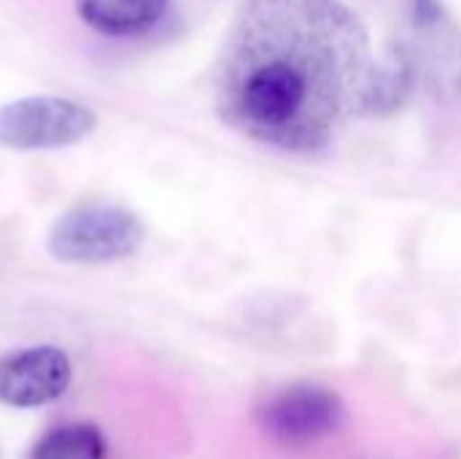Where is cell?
I'll list each match as a JSON object with an SVG mask.
<instances>
[{
	"label": "cell",
	"instance_id": "cell-1",
	"mask_svg": "<svg viewBox=\"0 0 461 459\" xmlns=\"http://www.w3.org/2000/svg\"><path fill=\"white\" fill-rule=\"evenodd\" d=\"M373 70L367 27L346 3L249 0L216 65V108L265 146L311 154L367 111Z\"/></svg>",
	"mask_w": 461,
	"mask_h": 459
},
{
	"label": "cell",
	"instance_id": "cell-2",
	"mask_svg": "<svg viewBox=\"0 0 461 459\" xmlns=\"http://www.w3.org/2000/svg\"><path fill=\"white\" fill-rule=\"evenodd\" d=\"M146 238L143 222L111 203H86L65 211L49 230V254L65 265H103L138 252Z\"/></svg>",
	"mask_w": 461,
	"mask_h": 459
},
{
	"label": "cell",
	"instance_id": "cell-3",
	"mask_svg": "<svg viewBox=\"0 0 461 459\" xmlns=\"http://www.w3.org/2000/svg\"><path fill=\"white\" fill-rule=\"evenodd\" d=\"M346 425V403L321 384H292L257 409V427L281 449H311Z\"/></svg>",
	"mask_w": 461,
	"mask_h": 459
},
{
	"label": "cell",
	"instance_id": "cell-4",
	"mask_svg": "<svg viewBox=\"0 0 461 459\" xmlns=\"http://www.w3.org/2000/svg\"><path fill=\"white\" fill-rule=\"evenodd\" d=\"M97 127V114L59 95H30L0 106V149L41 151L81 143Z\"/></svg>",
	"mask_w": 461,
	"mask_h": 459
},
{
	"label": "cell",
	"instance_id": "cell-5",
	"mask_svg": "<svg viewBox=\"0 0 461 459\" xmlns=\"http://www.w3.org/2000/svg\"><path fill=\"white\" fill-rule=\"evenodd\" d=\"M73 381L70 360L57 346H30L0 357V403L41 409L59 400Z\"/></svg>",
	"mask_w": 461,
	"mask_h": 459
},
{
	"label": "cell",
	"instance_id": "cell-6",
	"mask_svg": "<svg viewBox=\"0 0 461 459\" xmlns=\"http://www.w3.org/2000/svg\"><path fill=\"white\" fill-rule=\"evenodd\" d=\"M78 16L103 35H138L151 30L170 0H73Z\"/></svg>",
	"mask_w": 461,
	"mask_h": 459
},
{
	"label": "cell",
	"instance_id": "cell-7",
	"mask_svg": "<svg viewBox=\"0 0 461 459\" xmlns=\"http://www.w3.org/2000/svg\"><path fill=\"white\" fill-rule=\"evenodd\" d=\"M105 438L95 425H65L38 438L30 459H105Z\"/></svg>",
	"mask_w": 461,
	"mask_h": 459
},
{
	"label": "cell",
	"instance_id": "cell-8",
	"mask_svg": "<svg viewBox=\"0 0 461 459\" xmlns=\"http://www.w3.org/2000/svg\"><path fill=\"white\" fill-rule=\"evenodd\" d=\"M413 81V62L400 49L392 51L384 62H375L370 92H367V111H392L402 103Z\"/></svg>",
	"mask_w": 461,
	"mask_h": 459
}]
</instances>
